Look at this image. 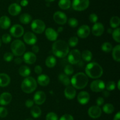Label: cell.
I'll list each match as a JSON object with an SVG mask.
<instances>
[{"label":"cell","instance_id":"1","mask_svg":"<svg viewBox=\"0 0 120 120\" xmlns=\"http://www.w3.org/2000/svg\"><path fill=\"white\" fill-rule=\"evenodd\" d=\"M52 50L55 56L62 58L66 56L69 54V45L63 40H56L53 44Z\"/></svg>","mask_w":120,"mask_h":120},{"label":"cell","instance_id":"2","mask_svg":"<svg viewBox=\"0 0 120 120\" xmlns=\"http://www.w3.org/2000/svg\"><path fill=\"white\" fill-rule=\"evenodd\" d=\"M85 72L86 75L89 77L93 79H97L103 75V69L99 64L92 62L86 66Z\"/></svg>","mask_w":120,"mask_h":120},{"label":"cell","instance_id":"3","mask_svg":"<svg viewBox=\"0 0 120 120\" xmlns=\"http://www.w3.org/2000/svg\"><path fill=\"white\" fill-rule=\"evenodd\" d=\"M89 82V78L86 74L83 72H78L75 74L70 80L72 87L78 89L86 88Z\"/></svg>","mask_w":120,"mask_h":120},{"label":"cell","instance_id":"4","mask_svg":"<svg viewBox=\"0 0 120 120\" xmlns=\"http://www.w3.org/2000/svg\"><path fill=\"white\" fill-rule=\"evenodd\" d=\"M37 88V82L32 76H27L21 84V89L26 94H30L35 91Z\"/></svg>","mask_w":120,"mask_h":120},{"label":"cell","instance_id":"5","mask_svg":"<svg viewBox=\"0 0 120 120\" xmlns=\"http://www.w3.org/2000/svg\"><path fill=\"white\" fill-rule=\"evenodd\" d=\"M11 50L13 55L16 56H20L23 55L25 52V45L21 40H14L11 44Z\"/></svg>","mask_w":120,"mask_h":120},{"label":"cell","instance_id":"6","mask_svg":"<svg viewBox=\"0 0 120 120\" xmlns=\"http://www.w3.org/2000/svg\"><path fill=\"white\" fill-rule=\"evenodd\" d=\"M30 27L33 32L36 34H42L45 31L46 25L43 21L41 20H35L32 22Z\"/></svg>","mask_w":120,"mask_h":120},{"label":"cell","instance_id":"7","mask_svg":"<svg viewBox=\"0 0 120 120\" xmlns=\"http://www.w3.org/2000/svg\"><path fill=\"white\" fill-rule=\"evenodd\" d=\"M90 4L89 0H73L72 8L77 11H82L89 7Z\"/></svg>","mask_w":120,"mask_h":120},{"label":"cell","instance_id":"8","mask_svg":"<svg viewBox=\"0 0 120 120\" xmlns=\"http://www.w3.org/2000/svg\"><path fill=\"white\" fill-rule=\"evenodd\" d=\"M68 55V61L70 64H77L80 61L81 53L79 49H75L70 51Z\"/></svg>","mask_w":120,"mask_h":120},{"label":"cell","instance_id":"9","mask_svg":"<svg viewBox=\"0 0 120 120\" xmlns=\"http://www.w3.org/2000/svg\"><path fill=\"white\" fill-rule=\"evenodd\" d=\"M105 88V84L101 80H96L91 82L90 84V89L94 92H102Z\"/></svg>","mask_w":120,"mask_h":120},{"label":"cell","instance_id":"10","mask_svg":"<svg viewBox=\"0 0 120 120\" xmlns=\"http://www.w3.org/2000/svg\"><path fill=\"white\" fill-rule=\"evenodd\" d=\"M11 35L15 38H20L24 34V28L19 24H15L11 27Z\"/></svg>","mask_w":120,"mask_h":120},{"label":"cell","instance_id":"11","mask_svg":"<svg viewBox=\"0 0 120 120\" xmlns=\"http://www.w3.org/2000/svg\"><path fill=\"white\" fill-rule=\"evenodd\" d=\"M55 22L59 25H64L68 22V17L64 12L62 11H56L53 15Z\"/></svg>","mask_w":120,"mask_h":120},{"label":"cell","instance_id":"12","mask_svg":"<svg viewBox=\"0 0 120 120\" xmlns=\"http://www.w3.org/2000/svg\"><path fill=\"white\" fill-rule=\"evenodd\" d=\"M23 35V41L28 45H34L37 42V37L35 34L32 32H26Z\"/></svg>","mask_w":120,"mask_h":120},{"label":"cell","instance_id":"13","mask_svg":"<svg viewBox=\"0 0 120 120\" xmlns=\"http://www.w3.org/2000/svg\"><path fill=\"white\" fill-rule=\"evenodd\" d=\"M91 32V29L89 26L87 25H83L80 26L77 29V34L80 38H86L89 36Z\"/></svg>","mask_w":120,"mask_h":120},{"label":"cell","instance_id":"14","mask_svg":"<svg viewBox=\"0 0 120 120\" xmlns=\"http://www.w3.org/2000/svg\"><path fill=\"white\" fill-rule=\"evenodd\" d=\"M46 100V95L45 93L42 91H39L36 92L34 95V103L36 104L40 105H42Z\"/></svg>","mask_w":120,"mask_h":120},{"label":"cell","instance_id":"15","mask_svg":"<svg viewBox=\"0 0 120 120\" xmlns=\"http://www.w3.org/2000/svg\"><path fill=\"white\" fill-rule=\"evenodd\" d=\"M88 114L91 118L96 119L99 118L102 114V110L100 107L97 105L91 106L88 110Z\"/></svg>","mask_w":120,"mask_h":120},{"label":"cell","instance_id":"16","mask_svg":"<svg viewBox=\"0 0 120 120\" xmlns=\"http://www.w3.org/2000/svg\"><path fill=\"white\" fill-rule=\"evenodd\" d=\"M104 29H105L103 24L100 22H96L93 26L91 32L93 35L94 36H100L103 35L104 32Z\"/></svg>","mask_w":120,"mask_h":120},{"label":"cell","instance_id":"17","mask_svg":"<svg viewBox=\"0 0 120 120\" xmlns=\"http://www.w3.org/2000/svg\"><path fill=\"white\" fill-rule=\"evenodd\" d=\"M90 96L88 92L83 91L79 93L77 96V100L78 102L82 105H86L90 101Z\"/></svg>","mask_w":120,"mask_h":120},{"label":"cell","instance_id":"18","mask_svg":"<svg viewBox=\"0 0 120 120\" xmlns=\"http://www.w3.org/2000/svg\"><path fill=\"white\" fill-rule=\"evenodd\" d=\"M36 55L32 52H26L23 54V61L27 64H33L36 61Z\"/></svg>","mask_w":120,"mask_h":120},{"label":"cell","instance_id":"19","mask_svg":"<svg viewBox=\"0 0 120 120\" xmlns=\"http://www.w3.org/2000/svg\"><path fill=\"white\" fill-rule=\"evenodd\" d=\"M45 35L49 41H55L58 37V32L53 28H48L45 29Z\"/></svg>","mask_w":120,"mask_h":120},{"label":"cell","instance_id":"20","mask_svg":"<svg viewBox=\"0 0 120 120\" xmlns=\"http://www.w3.org/2000/svg\"><path fill=\"white\" fill-rule=\"evenodd\" d=\"M12 96L9 92H4L0 95V105H7L12 101Z\"/></svg>","mask_w":120,"mask_h":120},{"label":"cell","instance_id":"21","mask_svg":"<svg viewBox=\"0 0 120 120\" xmlns=\"http://www.w3.org/2000/svg\"><path fill=\"white\" fill-rule=\"evenodd\" d=\"M64 96L68 100H73L76 95V89L72 86H67L64 91Z\"/></svg>","mask_w":120,"mask_h":120},{"label":"cell","instance_id":"22","mask_svg":"<svg viewBox=\"0 0 120 120\" xmlns=\"http://www.w3.org/2000/svg\"><path fill=\"white\" fill-rule=\"evenodd\" d=\"M21 11V7L16 3H13L8 7V12L12 16H16Z\"/></svg>","mask_w":120,"mask_h":120},{"label":"cell","instance_id":"23","mask_svg":"<svg viewBox=\"0 0 120 120\" xmlns=\"http://www.w3.org/2000/svg\"><path fill=\"white\" fill-rule=\"evenodd\" d=\"M11 21L8 16L4 15L0 18V27L3 29H7L11 27Z\"/></svg>","mask_w":120,"mask_h":120},{"label":"cell","instance_id":"24","mask_svg":"<svg viewBox=\"0 0 120 120\" xmlns=\"http://www.w3.org/2000/svg\"><path fill=\"white\" fill-rule=\"evenodd\" d=\"M36 82L41 86L45 87L49 85L50 82V78L46 74H40L37 78Z\"/></svg>","mask_w":120,"mask_h":120},{"label":"cell","instance_id":"25","mask_svg":"<svg viewBox=\"0 0 120 120\" xmlns=\"http://www.w3.org/2000/svg\"><path fill=\"white\" fill-rule=\"evenodd\" d=\"M11 78L8 74L0 73V87H5L10 84Z\"/></svg>","mask_w":120,"mask_h":120},{"label":"cell","instance_id":"26","mask_svg":"<svg viewBox=\"0 0 120 120\" xmlns=\"http://www.w3.org/2000/svg\"><path fill=\"white\" fill-rule=\"evenodd\" d=\"M112 56L114 60L117 62H120V45H117L112 49Z\"/></svg>","mask_w":120,"mask_h":120},{"label":"cell","instance_id":"27","mask_svg":"<svg viewBox=\"0 0 120 120\" xmlns=\"http://www.w3.org/2000/svg\"><path fill=\"white\" fill-rule=\"evenodd\" d=\"M19 74L21 76L23 77H27L29 76L30 74L31 71L29 67L26 65H22L19 69Z\"/></svg>","mask_w":120,"mask_h":120},{"label":"cell","instance_id":"28","mask_svg":"<svg viewBox=\"0 0 120 120\" xmlns=\"http://www.w3.org/2000/svg\"><path fill=\"white\" fill-rule=\"evenodd\" d=\"M58 79L60 82L65 86H69L70 84V80L69 76L64 73H61L58 76Z\"/></svg>","mask_w":120,"mask_h":120},{"label":"cell","instance_id":"29","mask_svg":"<svg viewBox=\"0 0 120 120\" xmlns=\"http://www.w3.org/2000/svg\"><path fill=\"white\" fill-rule=\"evenodd\" d=\"M56 62H57V61H56V58L53 55L48 56L45 60V64L48 68H53L56 65Z\"/></svg>","mask_w":120,"mask_h":120},{"label":"cell","instance_id":"30","mask_svg":"<svg viewBox=\"0 0 120 120\" xmlns=\"http://www.w3.org/2000/svg\"><path fill=\"white\" fill-rule=\"evenodd\" d=\"M32 19V18L30 14L24 13L20 16L19 21L23 24H28L31 22Z\"/></svg>","mask_w":120,"mask_h":120},{"label":"cell","instance_id":"31","mask_svg":"<svg viewBox=\"0 0 120 120\" xmlns=\"http://www.w3.org/2000/svg\"><path fill=\"white\" fill-rule=\"evenodd\" d=\"M30 114L33 117L35 118H37L39 117L42 114V110L38 106L34 105L30 109Z\"/></svg>","mask_w":120,"mask_h":120},{"label":"cell","instance_id":"32","mask_svg":"<svg viewBox=\"0 0 120 120\" xmlns=\"http://www.w3.org/2000/svg\"><path fill=\"white\" fill-rule=\"evenodd\" d=\"M81 58H82V59L84 61L89 62L92 59L93 54L90 51L88 50V49H86V50L83 51L82 54H81Z\"/></svg>","mask_w":120,"mask_h":120},{"label":"cell","instance_id":"33","mask_svg":"<svg viewBox=\"0 0 120 120\" xmlns=\"http://www.w3.org/2000/svg\"><path fill=\"white\" fill-rule=\"evenodd\" d=\"M71 1L70 0H59L58 2V5L61 9H68L70 8L71 7Z\"/></svg>","mask_w":120,"mask_h":120},{"label":"cell","instance_id":"34","mask_svg":"<svg viewBox=\"0 0 120 120\" xmlns=\"http://www.w3.org/2000/svg\"><path fill=\"white\" fill-rule=\"evenodd\" d=\"M110 25L112 28H118L120 25V19L118 16H113L110 21Z\"/></svg>","mask_w":120,"mask_h":120},{"label":"cell","instance_id":"35","mask_svg":"<svg viewBox=\"0 0 120 120\" xmlns=\"http://www.w3.org/2000/svg\"><path fill=\"white\" fill-rule=\"evenodd\" d=\"M103 110L105 114H112L114 112V107L113 105L111 104L107 103L103 106Z\"/></svg>","mask_w":120,"mask_h":120},{"label":"cell","instance_id":"36","mask_svg":"<svg viewBox=\"0 0 120 120\" xmlns=\"http://www.w3.org/2000/svg\"><path fill=\"white\" fill-rule=\"evenodd\" d=\"M101 49L104 52H110L112 49V44L109 42H104L101 45Z\"/></svg>","mask_w":120,"mask_h":120},{"label":"cell","instance_id":"37","mask_svg":"<svg viewBox=\"0 0 120 120\" xmlns=\"http://www.w3.org/2000/svg\"><path fill=\"white\" fill-rule=\"evenodd\" d=\"M120 28H116L114 31H112V36L114 40L115 41H116L118 43L120 42Z\"/></svg>","mask_w":120,"mask_h":120},{"label":"cell","instance_id":"38","mask_svg":"<svg viewBox=\"0 0 120 120\" xmlns=\"http://www.w3.org/2000/svg\"><path fill=\"white\" fill-rule=\"evenodd\" d=\"M79 43V38L77 36H71L69 38L68 45L71 47H75Z\"/></svg>","mask_w":120,"mask_h":120},{"label":"cell","instance_id":"39","mask_svg":"<svg viewBox=\"0 0 120 120\" xmlns=\"http://www.w3.org/2000/svg\"><path fill=\"white\" fill-rule=\"evenodd\" d=\"M64 74H66L67 75H71L74 72L73 67H72L71 65H66L64 67Z\"/></svg>","mask_w":120,"mask_h":120},{"label":"cell","instance_id":"40","mask_svg":"<svg viewBox=\"0 0 120 120\" xmlns=\"http://www.w3.org/2000/svg\"><path fill=\"white\" fill-rule=\"evenodd\" d=\"M68 24L71 27V28H76L77 27L79 24V21L75 18H70L68 21Z\"/></svg>","mask_w":120,"mask_h":120},{"label":"cell","instance_id":"41","mask_svg":"<svg viewBox=\"0 0 120 120\" xmlns=\"http://www.w3.org/2000/svg\"><path fill=\"white\" fill-rule=\"evenodd\" d=\"M12 37L11 35L9 34H4L1 38V41L5 44H8L11 41Z\"/></svg>","mask_w":120,"mask_h":120},{"label":"cell","instance_id":"42","mask_svg":"<svg viewBox=\"0 0 120 120\" xmlns=\"http://www.w3.org/2000/svg\"><path fill=\"white\" fill-rule=\"evenodd\" d=\"M116 83L115 82L112 81H109V82L107 83V84L105 85V88L106 89L109 91H113L114 89L116 88Z\"/></svg>","mask_w":120,"mask_h":120},{"label":"cell","instance_id":"43","mask_svg":"<svg viewBox=\"0 0 120 120\" xmlns=\"http://www.w3.org/2000/svg\"><path fill=\"white\" fill-rule=\"evenodd\" d=\"M46 120H59V119L57 114L53 112H50L46 115Z\"/></svg>","mask_w":120,"mask_h":120},{"label":"cell","instance_id":"44","mask_svg":"<svg viewBox=\"0 0 120 120\" xmlns=\"http://www.w3.org/2000/svg\"><path fill=\"white\" fill-rule=\"evenodd\" d=\"M4 60L6 61V62H11L12 60L14 58V55L12 53L9 52H5L4 55Z\"/></svg>","mask_w":120,"mask_h":120},{"label":"cell","instance_id":"45","mask_svg":"<svg viewBox=\"0 0 120 120\" xmlns=\"http://www.w3.org/2000/svg\"><path fill=\"white\" fill-rule=\"evenodd\" d=\"M98 16L96 15L94 13H92V14H90L89 16V20L90 21V22L91 23L95 24L96 22H97L98 21Z\"/></svg>","mask_w":120,"mask_h":120},{"label":"cell","instance_id":"46","mask_svg":"<svg viewBox=\"0 0 120 120\" xmlns=\"http://www.w3.org/2000/svg\"><path fill=\"white\" fill-rule=\"evenodd\" d=\"M8 114V110L4 107H0V117L5 118L7 116Z\"/></svg>","mask_w":120,"mask_h":120},{"label":"cell","instance_id":"47","mask_svg":"<svg viewBox=\"0 0 120 120\" xmlns=\"http://www.w3.org/2000/svg\"><path fill=\"white\" fill-rule=\"evenodd\" d=\"M59 120H74L73 116L70 114H64L59 119Z\"/></svg>","mask_w":120,"mask_h":120},{"label":"cell","instance_id":"48","mask_svg":"<svg viewBox=\"0 0 120 120\" xmlns=\"http://www.w3.org/2000/svg\"><path fill=\"white\" fill-rule=\"evenodd\" d=\"M104 99L103 98V97H101V96H99V97L97 98V99L96 100V104H97V106L98 107H100L102 105L104 104Z\"/></svg>","mask_w":120,"mask_h":120},{"label":"cell","instance_id":"49","mask_svg":"<svg viewBox=\"0 0 120 120\" xmlns=\"http://www.w3.org/2000/svg\"><path fill=\"white\" fill-rule=\"evenodd\" d=\"M34 105V101L33 100L29 99L27 100L25 102V106L27 108H32Z\"/></svg>","mask_w":120,"mask_h":120},{"label":"cell","instance_id":"50","mask_svg":"<svg viewBox=\"0 0 120 120\" xmlns=\"http://www.w3.org/2000/svg\"><path fill=\"white\" fill-rule=\"evenodd\" d=\"M42 67H41L40 65H36L34 68V71L36 74L40 75V74H42Z\"/></svg>","mask_w":120,"mask_h":120},{"label":"cell","instance_id":"51","mask_svg":"<svg viewBox=\"0 0 120 120\" xmlns=\"http://www.w3.org/2000/svg\"><path fill=\"white\" fill-rule=\"evenodd\" d=\"M32 52L36 54V53L39 52V47L35 44L32 47Z\"/></svg>","mask_w":120,"mask_h":120},{"label":"cell","instance_id":"52","mask_svg":"<svg viewBox=\"0 0 120 120\" xmlns=\"http://www.w3.org/2000/svg\"><path fill=\"white\" fill-rule=\"evenodd\" d=\"M22 61H23V60L19 57L16 58L14 60V62H15L16 64H18V65L21 64L22 62Z\"/></svg>","mask_w":120,"mask_h":120},{"label":"cell","instance_id":"53","mask_svg":"<svg viewBox=\"0 0 120 120\" xmlns=\"http://www.w3.org/2000/svg\"><path fill=\"white\" fill-rule=\"evenodd\" d=\"M28 3H29V2H28V0H22L21 1V6H22V7H26V6L28 5Z\"/></svg>","mask_w":120,"mask_h":120},{"label":"cell","instance_id":"54","mask_svg":"<svg viewBox=\"0 0 120 120\" xmlns=\"http://www.w3.org/2000/svg\"><path fill=\"white\" fill-rule=\"evenodd\" d=\"M103 95H104V96H105V98H108L109 96H110V92H109V91H107V90L104 91V90H103Z\"/></svg>","mask_w":120,"mask_h":120},{"label":"cell","instance_id":"55","mask_svg":"<svg viewBox=\"0 0 120 120\" xmlns=\"http://www.w3.org/2000/svg\"><path fill=\"white\" fill-rule=\"evenodd\" d=\"M114 120H120V112H118L117 114L115 115L114 117Z\"/></svg>","mask_w":120,"mask_h":120},{"label":"cell","instance_id":"56","mask_svg":"<svg viewBox=\"0 0 120 120\" xmlns=\"http://www.w3.org/2000/svg\"><path fill=\"white\" fill-rule=\"evenodd\" d=\"M63 29H63V27H59L58 29H57V32L58 33H60V32H63Z\"/></svg>","mask_w":120,"mask_h":120},{"label":"cell","instance_id":"57","mask_svg":"<svg viewBox=\"0 0 120 120\" xmlns=\"http://www.w3.org/2000/svg\"><path fill=\"white\" fill-rule=\"evenodd\" d=\"M107 32H108V33H109V34H112V29H111V28H109V29H107Z\"/></svg>","mask_w":120,"mask_h":120},{"label":"cell","instance_id":"58","mask_svg":"<svg viewBox=\"0 0 120 120\" xmlns=\"http://www.w3.org/2000/svg\"><path fill=\"white\" fill-rule=\"evenodd\" d=\"M120 80H118V82H117V88H118V90H120Z\"/></svg>","mask_w":120,"mask_h":120},{"label":"cell","instance_id":"59","mask_svg":"<svg viewBox=\"0 0 120 120\" xmlns=\"http://www.w3.org/2000/svg\"><path fill=\"white\" fill-rule=\"evenodd\" d=\"M54 1H55V0H45V1H46L47 2H52Z\"/></svg>","mask_w":120,"mask_h":120},{"label":"cell","instance_id":"60","mask_svg":"<svg viewBox=\"0 0 120 120\" xmlns=\"http://www.w3.org/2000/svg\"><path fill=\"white\" fill-rule=\"evenodd\" d=\"M1 45H2V41H1V39L0 38V47H1Z\"/></svg>","mask_w":120,"mask_h":120},{"label":"cell","instance_id":"61","mask_svg":"<svg viewBox=\"0 0 120 120\" xmlns=\"http://www.w3.org/2000/svg\"><path fill=\"white\" fill-rule=\"evenodd\" d=\"M33 120L32 119H31V118H27V119H26V120Z\"/></svg>","mask_w":120,"mask_h":120}]
</instances>
